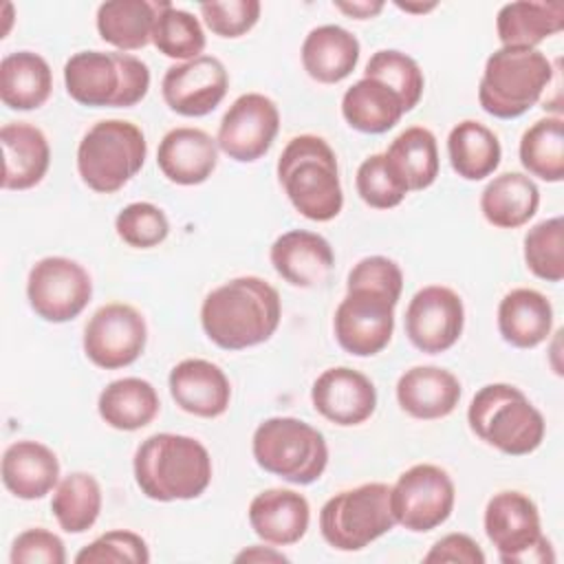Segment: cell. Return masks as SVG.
Instances as JSON below:
<instances>
[{"mask_svg": "<svg viewBox=\"0 0 564 564\" xmlns=\"http://www.w3.org/2000/svg\"><path fill=\"white\" fill-rule=\"evenodd\" d=\"M341 115L352 130L383 134L405 115L399 95L372 77L357 79L341 97Z\"/></svg>", "mask_w": 564, "mask_h": 564, "instance_id": "31", "label": "cell"}, {"mask_svg": "<svg viewBox=\"0 0 564 564\" xmlns=\"http://www.w3.org/2000/svg\"><path fill=\"white\" fill-rule=\"evenodd\" d=\"M77 564H148L150 549L145 540L126 529L106 531L90 544H86L77 555Z\"/></svg>", "mask_w": 564, "mask_h": 564, "instance_id": "43", "label": "cell"}, {"mask_svg": "<svg viewBox=\"0 0 564 564\" xmlns=\"http://www.w3.org/2000/svg\"><path fill=\"white\" fill-rule=\"evenodd\" d=\"M383 154L408 192H421L438 176L436 137L423 126L405 128L392 139Z\"/></svg>", "mask_w": 564, "mask_h": 564, "instance_id": "35", "label": "cell"}, {"mask_svg": "<svg viewBox=\"0 0 564 564\" xmlns=\"http://www.w3.org/2000/svg\"><path fill=\"white\" fill-rule=\"evenodd\" d=\"M423 562H460V564H485V553L478 542L467 533H447L425 553Z\"/></svg>", "mask_w": 564, "mask_h": 564, "instance_id": "46", "label": "cell"}, {"mask_svg": "<svg viewBox=\"0 0 564 564\" xmlns=\"http://www.w3.org/2000/svg\"><path fill=\"white\" fill-rule=\"evenodd\" d=\"M553 328V306L535 289H511L498 304V330L516 348L540 346Z\"/></svg>", "mask_w": 564, "mask_h": 564, "instance_id": "27", "label": "cell"}, {"mask_svg": "<svg viewBox=\"0 0 564 564\" xmlns=\"http://www.w3.org/2000/svg\"><path fill=\"white\" fill-rule=\"evenodd\" d=\"M456 489L449 474L432 463L405 469L390 487V509L394 522L412 533L441 527L454 509Z\"/></svg>", "mask_w": 564, "mask_h": 564, "instance_id": "12", "label": "cell"}, {"mask_svg": "<svg viewBox=\"0 0 564 564\" xmlns=\"http://www.w3.org/2000/svg\"><path fill=\"white\" fill-rule=\"evenodd\" d=\"M364 77L379 79L388 88H392L403 101L405 112H410L423 97V88H425L423 70L410 55L401 51L381 48L372 53V57L366 64Z\"/></svg>", "mask_w": 564, "mask_h": 564, "instance_id": "39", "label": "cell"}, {"mask_svg": "<svg viewBox=\"0 0 564 564\" xmlns=\"http://www.w3.org/2000/svg\"><path fill=\"white\" fill-rule=\"evenodd\" d=\"M4 487L22 500H40L59 482V460L40 441H15L2 454Z\"/></svg>", "mask_w": 564, "mask_h": 564, "instance_id": "25", "label": "cell"}, {"mask_svg": "<svg viewBox=\"0 0 564 564\" xmlns=\"http://www.w3.org/2000/svg\"><path fill=\"white\" fill-rule=\"evenodd\" d=\"M390 487L364 482L328 498L319 511L322 538L337 551H361L383 533L392 531Z\"/></svg>", "mask_w": 564, "mask_h": 564, "instance_id": "9", "label": "cell"}, {"mask_svg": "<svg viewBox=\"0 0 564 564\" xmlns=\"http://www.w3.org/2000/svg\"><path fill=\"white\" fill-rule=\"evenodd\" d=\"M460 394L463 388L456 375L438 366H414L397 381V401L401 410L421 421L452 414Z\"/></svg>", "mask_w": 564, "mask_h": 564, "instance_id": "23", "label": "cell"}, {"mask_svg": "<svg viewBox=\"0 0 564 564\" xmlns=\"http://www.w3.org/2000/svg\"><path fill=\"white\" fill-rule=\"evenodd\" d=\"M564 29L562 2H507L496 15V33L502 46L535 48Z\"/></svg>", "mask_w": 564, "mask_h": 564, "instance_id": "29", "label": "cell"}, {"mask_svg": "<svg viewBox=\"0 0 564 564\" xmlns=\"http://www.w3.org/2000/svg\"><path fill=\"white\" fill-rule=\"evenodd\" d=\"M447 156L460 178L482 181L498 170L502 148L494 130L480 121L465 119L449 130Z\"/></svg>", "mask_w": 564, "mask_h": 564, "instance_id": "34", "label": "cell"}, {"mask_svg": "<svg viewBox=\"0 0 564 564\" xmlns=\"http://www.w3.org/2000/svg\"><path fill=\"white\" fill-rule=\"evenodd\" d=\"M117 236L134 249H152L161 245L170 234L167 216L161 207L139 200L126 205L115 218Z\"/></svg>", "mask_w": 564, "mask_h": 564, "instance_id": "42", "label": "cell"}, {"mask_svg": "<svg viewBox=\"0 0 564 564\" xmlns=\"http://www.w3.org/2000/svg\"><path fill=\"white\" fill-rule=\"evenodd\" d=\"M311 522L308 500L293 489H264L249 505V524L253 533L273 546L300 542Z\"/></svg>", "mask_w": 564, "mask_h": 564, "instance_id": "22", "label": "cell"}, {"mask_svg": "<svg viewBox=\"0 0 564 564\" xmlns=\"http://www.w3.org/2000/svg\"><path fill=\"white\" fill-rule=\"evenodd\" d=\"M278 181L291 205L308 220L328 223L344 207L337 156L317 134L293 137L278 159Z\"/></svg>", "mask_w": 564, "mask_h": 564, "instance_id": "3", "label": "cell"}, {"mask_svg": "<svg viewBox=\"0 0 564 564\" xmlns=\"http://www.w3.org/2000/svg\"><path fill=\"white\" fill-rule=\"evenodd\" d=\"M236 562H289V557L273 546H249L236 555Z\"/></svg>", "mask_w": 564, "mask_h": 564, "instance_id": "48", "label": "cell"}, {"mask_svg": "<svg viewBox=\"0 0 564 564\" xmlns=\"http://www.w3.org/2000/svg\"><path fill=\"white\" fill-rule=\"evenodd\" d=\"M397 7L401 9V11H410V13H425V11H432L436 4L434 2H430V4H403V2H397Z\"/></svg>", "mask_w": 564, "mask_h": 564, "instance_id": "49", "label": "cell"}, {"mask_svg": "<svg viewBox=\"0 0 564 564\" xmlns=\"http://www.w3.org/2000/svg\"><path fill=\"white\" fill-rule=\"evenodd\" d=\"M465 306L460 295L443 284L419 289L405 308V335L427 355L449 350L463 335Z\"/></svg>", "mask_w": 564, "mask_h": 564, "instance_id": "16", "label": "cell"}, {"mask_svg": "<svg viewBox=\"0 0 564 564\" xmlns=\"http://www.w3.org/2000/svg\"><path fill=\"white\" fill-rule=\"evenodd\" d=\"M520 163L531 174L546 183L564 178V121L562 117L538 119L520 139Z\"/></svg>", "mask_w": 564, "mask_h": 564, "instance_id": "37", "label": "cell"}, {"mask_svg": "<svg viewBox=\"0 0 564 564\" xmlns=\"http://www.w3.org/2000/svg\"><path fill=\"white\" fill-rule=\"evenodd\" d=\"M156 165L176 185H200L218 165V143L200 128H172L159 141Z\"/></svg>", "mask_w": 564, "mask_h": 564, "instance_id": "21", "label": "cell"}, {"mask_svg": "<svg viewBox=\"0 0 564 564\" xmlns=\"http://www.w3.org/2000/svg\"><path fill=\"white\" fill-rule=\"evenodd\" d=\"M339 11H344L346 15L355 18V20H368L375 18L381 9L383 2L381 0H357V2H333Z\"/></svg>", "mask_w": 564, "mask_h": 564, "instance_id": "47", "label": "cell"}, {"mask_svg": "<svg viewBox=\"0 0 564 564\" xmlns=\"http://www.w3.org/2000/svg\"><path fill=\"white\" fill-rule=\"evenodd\" d=\"M355 187L359 198L375 209H392L408 196V187L394 174L383 152L370 154L361 161L357 167Z\"/></svg>", "mask_w": 564, "mask_h": 564, "instance_id": "41", "label": "cell"}, {"mask_svg": "<svg viewBox=\"0 0 564 564\" xmlns=\"http://www.w3.org/2000/svg\"><path fill=\"white\" fill-rule=\"evenodd\" d=\"M53 90L48 62L33 51H15L0 62V99L11 110H35Z\"/></svg>", "mask_w": 564, "mask_h": 564, "instance_id": "30", "label": "cell"}, {"mask_svg": "<svg viewBox=\"0 0 564 564\" xmlns=\"http://www.w3.org/2000/svg\"><path fill=\"white\" fill-rule=\"evenodd\" d=\"M11 564H64L66 549L59 535L42 527L22 531L11 546Z\"/></svg>", "mask_w": 564, "mask_h": 564, "instance_id": "45", "label": "cell"}, {"mask_svg": "<svg viewBox=\"0 0 564 564\" xmlns=\"http://www.w3.org/2000/svg\"><path fill=\"white\" fill-rule=\"evenodd\" d=\"M540 207V189L531 176L522 172H505L494 176L480 194V212L485 220L498 229H516L527 225Z\"/></svg>", "mask_w": 564, "mask_h": 564, "instance_id": "28", "label": "cell"}, {"mask_svg": "<svg viewBox=\"0 0 564 564\" xmlns=\"http://www.w3.org/2000/svg\"><path fill=\"white\" fill-rule=\"evenodd\" d=\"M51 511L62 531H88L101 511V487L97 478L86 471H73L64 476L53 491Z\"/></svg>", "mask_w": 564, "mask_h": 564, "instance_id": "36", "label": "cell"}, {"mask_svg": "<svg viewBox=\"0 0 564 564\" xmlns=\"http://www.w3.org/2000/svg\"><path fill=\"white\" fill-rule=\"evenodd\" d=\"M311 401L326 421L350 427L361 425L375 414L377 388L364 372L348 366H335L313 381Z\"/></svg>", "mask_w": 564, "mask_h": 564, "instance_id": "18", "label": "cell"}, {"mask_svg": "<svg viewBox=\"0 0 564 564\" xmlns=\"http://www.w3.org/2000/svg\"><path fill=\"white\" fill-rule=\"evenodd\" d=\"M148 341V326L143 315L123 302L104 304L93 313L84 328L86 357L104 368L117 370L134 364Z\"/></svg>", "mask_w": 564, "mask_h": 564, "instance_id": "14", "label": "cell"}, {"mask_svg": "<svg viewBox=\"0 0 564 564\" xmlns=\"http://www.w3.org/2000/svg\"><path fill=\"white\" fill-rule=\"evenodd\" d=\"M159 408L161 401L154 386L139 377L110 381L97 399L99 416L106 425L121 432H134L150 425L159 414Z\"/></svg>", "mask_w": 564, "mask_h": 564, "instance_id": "32", "label": "cell"}, {"mask_svg": "<svg viewBox=\"0 0 564 564\" xmlns=\"http://www.w3.org/2000/svg\"><path fill=\"white\" fill-rule=\"evenodd\" d=\"M161 2L110 0L97 9V31L104 42L121 53L139 51L152 42V29Z\"/></svg>", "mask_w": 564, "mask_h": 564, "instance_id": "33", "label": "cell"}, {"mask_svg": "<svg viewBox=\"0 0 564 564\" xmlns=\"http://www.w3.org/2000/svg\"><path fill=\"white\" fill-rule=\"evenodd\" d=\"M485 533L505 564L555 562L553 546L542 533L540 511L522 491H498L485 507Z\"/></svg>", "mask_w": 564, "mask_h": 564, "instance_id": "10", "label": "cell"}, {"mask_svg": "<svg viewBox=\"0 0 564 564\" xmlns=\"http://www.w3.org/2000/svg\"><path fill=\"white\" fill-rule=\"evenodd\" d=\"M471 432L509 456H527L544 441L546 423L527 394L511 383L482 386L467 408Z\"/></svg>", "mask_w": 564, "mask_h": 564, "instance_id": "5", "label": "cell"}, {"mask_svg": "<svg viewBox=\"0 0 564 564\" xmlns=\"http://www.w3.org/2000/svg\"><path fill=\"white\" fill-rule=\"evenodd\" d=\"M170 394L174 403L194 416L216 419L227 412L231 383L220 366L207 359H183L170 370Z\"/></svg>", "mask_w": 564, "mask_h": 564, "instance_id": "20", "label": "cell"}, {"mask_svg": "<svg viewBox=\"0 0 564 564\" xmlns=\"http://www.w3.org/2000/svg\"><path fill=\"white\" fill-rule=\"evenodd\" d=\"M280 293L258 275L234 278L207 293L200 306L205 335L225 350L267 341L280 326Z\"/></svg>", "mask_w": 564, "mask_h": 564, "instance_id": "1", "label": "cell"}, {"mask_svg": "<svg viewBox=\"0 0 564 564\" xmlns=\"http://www.w3.org/2000/svg\"><path fill=\"white\" fill-rule=\"evenodd\" d=\"M399 297L379 286L346 284V295L333 317L337 344L355 357L381 352L392 339Z\"/></svg>", "mask_w": 564, "mask_h": 564, "instance_id": "11", "label": "cell"}, {"mask_svg": "<svg viewBox=\"0 0 564 564\" xmlns=\"http://www.w3.org/2000/svg\"><path fill=\"white\" fill-rule=\"evenodd\" d=\"M148 141L141 128L123 119L97 121L77 145V172L97 194L121 189L145 163Z\"/></svg>", "mask_w": 564, "mask_h": 564, "instance_id": "8", "label": "cell"}, {"mask_svg": "<svg viewBox=\"0 0 564 564\" xmlns=\"http://www.w3.org/2000/svg\"><path fill=\"white\" fill-rule=\"evenodd\" d=\"M527 269L546 282H562L564 278V220L553 216L540 220L524 234Z\"/></svg>", "mask_w": 564, "mask_h": 564, "instance_id": "40", "label": "cell"}, {"mask_svg": "<svg viewBox=\"0 0 564 564\" xmlns=\"http://www.w3.org/2000/svg\"><path fill=\"white\" fill-rule=\"evenodd\" d=\"M258 0H225V2H200L198 11L207 29L218 37H240L251 31L260 18Z\"/></svg>", "mask_w": 564, "mask_h": 564, "instance_id": "44", "label": "cell"}, {"mask_svg": "<svg viewBox=\"0 0 564 564\" xmlns=\"http://www.w3.org/2000/svg\"><path fill=\"white\" fill-rule=\"evenodd\" d=\"M0 145L4 156V189H31L46 176L51 165V145L40 128L26 121L4 123L0 130Z\"/></svg>", "mask_w": 564, "mask_h": 564, "instance_id": "24", "label": "cell"}, {"mask_svg": "<svg viewBox=\"0 0 564 564\" xmlns=\"http://www.w3.org/2000/svg\"><path fill=\"white\" fill-rule=\"evenodd\" d=\"M280 130V110L262 93L240 95L223 115L216 143L229 159L251 163L264 156Z\"/></svg>", "mask_w": 564, "mask_h": 564, "instance_id": "15", "label": "cell"}, {"mask_svg": "<svg viewBox=\"0 0 564 564\" xmlns=\"http://www.w3.org/2000/svg\"><path fill=\"white\" fill-rule=\"evenodd\" d=\"M70 99L90 108L137 106L150 88L148 64L121 51H79L64 64Z\"/></svg>", "mask_w": 564, "mask_h": 564, "instance_id": "4", "label": "cell"}, {"mask_svg": "<svg viewBox=\"0 0 564 564\" xmlns=\"http://www.w3.org/2000/svg\"><path fill=\"white\" fill-rule=\"evenodd\" d=\"M229 75L214 55H200L165 70L161 93L170 110L183 117H205L225 99Z\"/></svg>", "mask_w": 564, "mask_h": 564, "instance_id": "17", "label": "cell"}, {"mask_svg": "<svg viewBox=\"0 0 564 564\" xmlns=\"http://www.w3.org/2000/svg\"><path fill=\"white\" fill-rule=\"evenodd\" d=\"M359 62V40L337 24H322L308 31L302 42V66L319 84L346 79Z\"/></svg>", "mask_w": 564, "mask_h": 564, "instance_id": "26", "label": "cell"}, {"mask_svg": "<svg viewBox=\"0 0 564 564\" xmlns=\"http://www.w3.org/2000/svg\"><path fill=\"white\" fill-rule=\"evenodd\" d=\"M26 297L37 317L64 324L88 306L93 280L79 262L64 256H46L29 271Z\"/></svg>", "mask_w": 564, "mask_h": 564, "instance_id": "13", "label": "cell"}, {"mask_svg": "<svg viewBox=\"0 0 564 564\" xmlns=\"http://www.w3.org/2000/svg\"><path fill=\"white\" fill-rule=\"evenodd\" d=\"M205 31L189 11L170 2L159 4V13L152 29V44L170 59L189 62L205 51Z\"/></svg>", "mask_w": 564, "mask_h": 564, "instance_id": "38", "label": "cell"}, {"mask_svg": "<svg viewBox=\"0 0 564 564\" xmlns=\"http://www.w3.org/2000/svg\"><path fill=\"white\" fill-rule=\"evenodd\" d=\"M275 273L291 286L313 289L328 280L335 267L330 242L306 229H291L275 238L269 251Z\"/></svg>", "mask_w": 564, "mask_h": 564, "instance_id": "19", "label": "cell"}, {"mask_svg": "<svg viewBox=\"0 0 564 564\" xmlns=\"http://www.w3.org/2000/svg\"><path fill=\"white\" fill-rule=\"evenodd\" d=\"M132 469L141 494L159 502L198 498L214 471L212 456L200 441L172 432L148 436L134 452Z\"/></svg>", "mask_w": 564, "mask_h": 564, "instance_id": "2", "label": "cell"}, {"mask_svg": "<svg viewBox=\"0 0 564 564\" xmlns=\"http://www.w3.org/2000/svg\"><path fill=\"white\" fill-rule=\"evenodd\" d=\"M251 452L264 471L293 482H315L328 465L324 434L295 416L264 419L251 438Z\"/></svg>", "mask_w": 564, "mask_h": 564, "instance_id": "7", "label": "cell"}, {"mask_svg": "<svg viewBox=\"0 0 564 564\" xmlns=\"http://www.w3.org/2000/svg\"><path fill=\"white\" fill-rule=\"evenodd\" d=\"M555 75L538 48L500 46L487 62L478 84L480 108L498 119H516L535 106Z\"/></svg>", "mask_w": 564, "mask_h": 564, "instance_id": "6", "label": "cell"}]
</instances>
